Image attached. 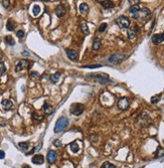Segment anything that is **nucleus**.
<instances>
[{"label": "nucleus", "instance_id": "nucleus-3", "mask_svg": "<svg viewBox=\"0 0 164 168\" xmlns=\"http://www.w3.org/2000/svg\"><path fill=\"white\" fill-rule=\"evenodd\" d=\"M151 16V12L148 8H143V9H140L139 12L137 14H135L134 16H132L134 19H138V20H144V21H147Z\"/></svg>", "mask_w": 164, "mask_h": 168}, {"label": "nucleus", "instance_id": "nucleus-23", "mask_svg": "<svg viewBox=\"0 0 164 168\" xmlns=\"http://www.w3.org/2000/svg\"><path fill=\"white\" fill-rule=\"evenodd\" d=\"M18 147L22 150V151H26L29 148V142H19L18 143Z\"/></svg>", "mask_w": 164, "mask_h": 168}, {"label": "nucleus", "instance_id": "nucleus-41", "mask_svg": "<svg viewBox=\"0 0 164 168\" xmlns=\"http://www.w3.org/2000/svg\"><path fill=\"white\" fill-rule=\"evenodd\" d=\"M4 157H5V153H4V151L0 150V159H3Z\"/></svg>", "mask_w": 164, "mask_h": 168}, {"label": "nucleus", "instance_id": "nucleus-37", "mask_svg": "<svg viewBox=\"0 0 164 168\" xmlns=\"http://www.w3.org/2000/svg\"><path fill=\"white\" fill-rule=\"evenodd\" d=\"M16 35H17L18 38H23L24 37V31L23 30H18L16 32Z\"/></svg>", "mask_w": 164, "mask_h": 168}, {"label": "nucleus", "instance_id": "nucleus-35", "mask_svg": "<svg viewBox=\"0 0 164 168\" xmlns=\"http://www.w3.org/2000/svg\"><path fill=\"white\" fill-rule=\"evenodd\" d=\"M106 28H107V23H102V24L100 25V27H99V32H104L105 30H106Z\"/></svg>", "mask_w": 164, "mask_h": 168}, {"label": "nucleus", "instance_id": "nucleus-26", "mask_svg": "<svg viewBox=\"0 0 164 168\" xmlns=\"http://www.w3.org/2000/svg\"><path fill=\"white\" fill-rule=\"evenodd\" d=\"M4 41H5V43H7L8 45H14V44H15V41H14V39H13V37H12L11 35H6V36L4 37Z\"/></svg>", "mask_w": 164, "mask_h": 168}, {"label": "nucleus", "instance_id": "nucleus-4", "mask_svg": "<svg viewBox=\"0 0 164 168\" xmlns=\"http://www.w3.org/2000/svg\"><path fill=\"white\" fill-rule=\"evenodd\" d=\"M150 122H151V119H150V117L148 116V114L145 113V112H142V113L139 115L138 119H137V123H138L140 126H147V125L150 124Z\"/></svg>", "mask_w": 164, "mask_h": 168}, {"label": "nucleus", "instance_id": "nucleus-34", "mask_svg": "<svg viewBox=\"0 0 164 168\" xmlns=\"http://www.w3.org/2000/svg\"><path fill=\"white\" fill-rule=\"evenodd\" d=\"M32 118H33V119H35V120H38V121H41V120L43 119V117H42V116L38 115V114H37V113H35V112L32 114Z\"/></svg>", "mask_w": 164, "mask_h": 168}, {"label": "nucleus", "instance_id": "nucleus-36", "mask_svg": "<svg viewBox=\"0 0 164 168\" xmlns=\"http://www.w3.org/2000/svg\"><path fill=\"white\" fill-rule=\"evenodd\" d=\"M53 145L56 146V147H61L63 144H62V141H61V140L57 139V140H54V141H53Z\"/></svg>", "mask_w": 164, "mask_h": 168}, {"label": "nucleus", "instance_id": "nucleus-31", "mask_svg": "<svg viewBox=\"0 0 164 168\" xmlns=\"http://www.w3.org/2000/svg\"><path fill=\"white\" fill-rule=\"evenodd\" d=\"M32 11H33V15H34V16H37V15L40 13V7H39V5H37V4L34 5Z\"/></svg>", "mask_w": 164, "mask_h": 168}, {"label": "nucleus", "instance_id": "nucleus-43", "mask_svg": "<svg viewBox=\"0 0 164 168\" xmlns=\"http://www.w3.org/2000/svg\"><path fill=\"white\" fill-rule=\"evenodd\" d=\"M22 55H23V56H29V53H27L26 51H24V52L22 53Z\"/></svg>", "mask_w": 164, "mask_h": 168}, {"label": "nucleus", "instance_id": "nucleus-1", "mask_svg": "<svg viewBox=\"0 0 164 168\" xmlns=\"http://www.w3.org/2000/svg\"><path fill=\"white\" fill-rule=\"evenodd\" d=\"M87 79H93V80H96L98 81L101 85H106L110 82V79H109L108 75L107 74H104V73H95V74H89L86 76Z\"/></svg>", "mask_w": 164, "mask_h": 168}, {"label": "nucleus", "instance_id": "nucleus-16", "mask_svg": "<svg viewBox=\"0 0 164 168\" xmlns=\"http://www.w3.org/2000/svg\"><path fill=\"white\" fill-rule=\"evenodd\" d=\"M43 112L45 113V115H50L53 113V108L48 104V103H44L43 104V108H42Z\"/></svg>", "mask_w": 164, "mask_h": 168}, {"label": "nucleus", "instance_id": "nucleus-22", "mask_svg": "<svg viewBox=\"0 0 164 168\" xmlns=\"http://www.w3.org/2000/svg\"><path fill=\"white\" fill-rule=\"evenodd\" d=\"M6 27H7V30H8V31L14 30V28H15V23H14V21H13L12 19H8V20H7Z\"/></svg>", "mask_w": 164, "mask_h": 168}, {"label": "nucleus", "instance_id": "nucleus-42", "mask_svg": "<svg viewBox=\"0 0 164 168\" xmlns=\"http://www.w3.org/2000/svg\"><path fill=\"white\" fill-rule=\"evenodd\" d=\"M9 2H10V1H8V0H7V1H3V2H2V5H3L4 7H8Z\"/></svg>", "mask_w": 164, "mask_h": 168}, {"label": "nucleus", "instance_id": "nucleus-39", "mask_svg": "<svg viewBox=\"0 0 164 168\" xmlns=\"http://www.w3.org/2000/svg\"><path fill=\"white\" fill-rule=\"evenodd\" d=\"M84 67H88V68H95V67H101L100 64H95V65H87V66H84Z\"/></svg>", "mask_w": 164, "mask_h": 168}, {"label": "nucleus", "instance_id": "nucleus-19", "mask_svg": "<svg viewBox=\"0 0 164 168\" xmlns=\"http://www.w3.org/2000/svg\"><path fill=\"white\" fill-rule=\"evenodd\" d=\"M139 10H140V7H139L138 4L132 5V6L129 8V12H130V14H131L132 16H134L135 14H137V13L139 12Z\"/></svg>", "mask_w": 164, "mask_h": 168}, {"label": "nucleus", "instance_id": "nucleus-27", "mask_svg": "<svg viewBox=\"0 0 164 168\" xmlns=\"http://www.w3.org/2000/svg\"><path fill=\"white\" fill-rule=\"evenodd\" d=\"M164 156V148L162 147H158L156 152H155V157L156 158H161Z\"/></svg>", "mask_w": 164, "mask_h": 168}, {"label": "nucleus", "instance_id": "nucleus-15", "mask_svg": "<svg viewBox=\"0 0 164 168\" xmlns=\"http://www.w3.org/2000/svg\"><path fill=\"white\" fill-rule=\"evenodd\" d=\"M67 55H68V56H69L72 60H76V59L78 58V56H79L78 52L75 51V50H67Z\"/></svg>", "mask_w": 164, "mask_h": 168}, {"label": "nucleus", "instance_id": "nucleus-10", "mask_svg": "<svg viewBox=\"0 0 164 168\" xmlns=\"http://www.w3.org/2000/svg\"><path fill=\"white\" fill-rule=\"evenodd\" d=\"M127 33H128V38L130 40H133L136 37V35H137V33H138V26H133V27L128 28Z\"/></svg>", "mask_w": 164, "mask_h": 168}, {"label": "nucleus", "instance_id": "nucleus-45", "mask_svg": "<svg viewBox=\"0 0 164 168\" xmlns=\"http://www.w3.org/2000/svg\"><path fill=\"white\" fill-rule=\"evenodd\" d=\"M1 59H2V54L0 53V60H1Z\"/></svg>", "mask_w": 164, "mask_h": 168}, {"label": "nucleus", "instance_id": "nucleus-12", "mask_svg": "<svg viewBox=\"0 0 164 168\" xmlns=\"http://www.w3.org/2000/svg\"><path fill=\"white\" fill-rule=\"evenodd\" d=\"M151 40H152V42L154 44H159V43L163 42L164 41V32L162 34H154L152 36Z\"/></svg>", "mask_w": 164, "mask_h": 168}, {"label": "nucleus", "instance_id": "nucleus-14", "mask_svg": "<svg viewBox=\"0 0 164 168\" xmlns=\"http://www.w3.org/2000/svg\"><path fill=\"white\" fill-rule=\"evenodd\" d=\"M54 12H56V14H57V16L58 17H64L65 16V14H66V8H65V6L64 5H59L57 8H56V10H54Z\"/></svg>", "mask_w": 164, "mask_h": 168}, {"label": "nucleus", "instance_id": "nucleus-20", "mask_svg": "<svg viewBox=\"0 0 164 168\" xmlns=\"http://www.w3.org/2000/svg\"><path fill=\"white\" fill-rule=\"evenodd\" d=\"M99 3L106 9H109V8H112L114 7V3L112 1H99Z\"/></svg>", "mask_w": 164, "mask_h": 168}, {"label": "nucleus", "instance_id": "nucleus-29", "mask_svg": "<svg viewBox=\"0 0 164 168\" xmlns=\"http://www.w3.org/2000/svg\"><path fill=\"white\" fill-rule=\"evenodd\" d=\"M81 30L84 34H89L90 33V29H89V27H88V25L86 24V23H83V24L81 25Z\"/></svg>", "mask_w": 164, "mask_h": 168}, {"label": "nucleus", "instance_id": "nucleus-25", "mask_svg": "<svg viewBox=\"0 0 164 168\" xmlns=\"http://www.w3.org/2000/svg\"><path fill=\"white\" fill-rule=\"evenodd\" d=\"M70 148H71V150H72L73 153H78V152L80 151V147H79V145H78L77 142H73L71 145H70Z\"/></svg>", "mask_w": 164, "mask_h": 168}, {"label": "nucleus", "instance_id": "nucleus-5", "mask_svg": "<svg viewBox=\"0 0 164 168\" xmlns=\"http://www.w3.org/2000/svg\"><path fill=\"white\" fill-rule=\"evenodd\" d=\"M70 111H71V114H72V115L80 116L82 113L84 112V105H83V104H80V103L73 104Z\"/></svg>", "mask_w": 164, "mask_h": 168}, {"label": "nucleus", "instance_id": "nucleus-8", "mask_svg": "<svg viewBox=\"0 0 164 168\" xmlns=\"http://www.w3.org/2000/svg\"><path fill=\"white\" fill-rule=\"evenodd\" d=\"M124 57H125V55H123V54H115L109 57L108 61L111 63H119L120 61L123 60Z\"/></svg>", "mask_w": 164, "mask_h": 168}, {"label": "nucleus", "instance_id": "nucleus-32", "mask_svg": "<svg viewBox=\"0 0 164 168\" xmlns=\"http://www.w3.org/2000/svg\"><path fill=\"white\" fill-rule=\"evenodd\" d=\"M101 168H116V166H115L114 164L110 163V162H105V163L102 165Z\"/></svg>", "mask_w": 164, "mask_h": 168}, {"label": "nucleus", "instance_id": "nucleus-18", "mask_svg": "<svg viewBox=\"0 0 164 168\" xmlns=\"http://www.w3.org/2000/svg\"><path fill=\"white\" fill-rule=\"evenodd\" d=\"M1 105L3 106V108H4L6 111L10 110V109L13 107V103H12L10 100H3V101L1 102Z\"/></svg>", "mask_w": 164, "mask_h": 168}, {"label": "nucleus", "instance_id": "nucleus-24", "mask_svg": "<svg viewBox=\"0 0 164 168\" xmlns=\"http://www.w3.org/2000/svg\"><path fill=\"white\" fill-rule=\"evenodd\" d=\"M60 78H61V73H60V71H58V73H56V74H53V75L50 76V81H51L53 84H56V83L59 82Z\"/></svg>", "mask_w": 164, "mask_h": 168}, {"label": "nucleus", "instance_id": "nucleus-33", "mask_svg": "<svg viewBox=\"0 0 164 168\" xmlns=\"http://www.w3.org/2000/svg\"><path fill=\"white\" fill-rule=\"evenodd\" d=\"M6 71V66L3 62H0V75L1 74H4Z\"/></svg>", "mask_w": 164, "mask_h": 168}, {"label": "nucleus", "instance_id": "nucleus-28", "mask_svg": "<svg viewBox=\"0 0 164 168\" xmlns=\"http://www.w3.org/2000/svg\"><path fill=\"white\" fill-rule=\"evenodd\" d=\"M41 147H42V143L40 142V143H38V145H37V146H35V147H34V148H33V149L30 151V152L26 153V155L28 156V155H31V154H33L34 152H37V151H39V150L41 149Z\"/></svg>", "mask_w": 164, "mask_h": 168}, {"label": "nucleus", "instance_id": "nucleus-38", "mask_svg": "<svg viewBox=\"0 0 164 168\" xmlns=\"http://www.w3.org/2000/svg\"><path fill=\"white\" fill-rule=\"evenodd\" d=\"M38 73H37V71H31V73H30V77L31 78H38Z\"/></svg>", "mask_w": 164, "mask_h": 168}, {"label": "nucleus", "instance_id": "nucleus-9", "mask_svg": "<svg viewBox=\"0 0 164 168\" xmlns=\"http://www.w3.org/2000/svg\"><path fill=\"white\" fill-rule=\"evenodd\" d=\"M28 64H29V61L27 60V59H21L17 64H16V66H15V71H20V70H22V69H24V68H26L27 66H28Z\"/></svg>", "mask_w": 164, "mask_h": 168}, {"label": "nucleus", "instance_id": "nucleus-7", "mask_svg": "<svg viewBox=\"0 0 164 168\" xmlns=\"http://www.w3.org/2000/svg\"><path fill=\"white\" fill-rule=\"evenodd\" d=\"M129 106H130V102H129V99H127V98H121L117 103V107L122 111L127 110L129 108Z\"/></svg>", "mask_w": 164, "mask_h": 168}, {"label": "nucleus", "instance_id": "nucleus-2", "mask_svg": "<svg viewBox=\"0 0 164 168\" xmlns=\"http://www.w3.org/2000/svg\"><path fill=\"white\" fill-rule=\"evenodd\" d=\"M68 125H69V119L67 117L60 118L56 123V126H54V133H60L64 131L68 127Z\"/></svg>", "mask_w": 164, "mask_h": 168}, {"label": "nucleus", "instance_id": "nucleus-13", "mask_svg": "<svg viewBox=\"0 0 164 168\" xmlns=\"http://www.w3.org/2000/svg\"><path fill=\"white\" fill-rule=\"evenodd\" d=\"M31 161H32V163H34L36 165H41L44 162V157L42 155H40V154H37V155H34L32 157Z\"/></svg>", "mask_w": 164, "mask_h": 168}, {"label": "nucleus", "instance_id": "nucleus-11", "mask_svg": "<svg viewBox=\"0 0 164 168\" xmlns=\"http://www.w3.org/2000/svg\"><path fill=\"white\" fill-rule=\"evenodd\" d=\"M57 159H58V155H57V153L54 152V151L49 150V151L47 152L46 160H47L48 163H54V162L57 161Z\"/></svg>", "mask_w": 164, "mask_h": 168}, {"label": "nucleus", "instance_id": "nucleus-21", "mask_svg": "<svg viewBox=\"0 0 164 168\" xmlns=\"http://www.w3.org/2000/svg\"><path fill=\"white\" fill-rule=\"evenodd\" d=\"M101 46V39L99 37H96L93 41V50L94 51H98Z\"/></svg>", "mask_w": 164, "mask_h": 168}, {"label": "nucleus", "instance_id": "nucleus-40", "mask_svg": "<svg viewBox=\"0 0 164 168\" xmlns=\"http://www.w3.org/2000/svg\"><path fill=\"white\" fill-rule=\"evenodd\" d=\"M0 126H5V120L0 117Z\"/></svg>", "mask_w": 164, "mask_h": 168}, {"label": "nucleus", "instance_id": "nucleus-44", "mask_svg": "<svg viewBox=\"0 0 164 168\" xmlns=\"http://www.w3.org/2000/svg\"><path fill=\"white\" fill-rule=\"evenodd\" d=\"M22 168H31L29 165H23V167Z\"/></svg>", "mask_w": 164, "mask_h": 168}, {"label": "nucleus", "instance_id": "nucleus-30", "mask_svg": "<svg viewBox=\"0 0 164 168\" xmlns=\"http://www.w3.org/2000/svg\"><path fill=\"white\" fill-rule=\"evenodd\" d=\"M161 99V94L159 95H156V96H153V97L151 98V103L152 104H157Z\"/></svg>", "mask_w": 164, "mask_h": 168}, {"label": "nucleus", "instance_id": "nucleus-6", "mask_svg": "<svg viewBox=\"0 0 164 168\" xmlns=\"http://www.w3.org/2000/svg\"><path fill=\"white\" fill-rule=\"evenodd\" d=\"M117 24L121 27V28H128L130 25V19L124 15H121L118 17V19L116 20Z\"/></svg>", "mask_w": 164, "mask_h": 168}, {"label": "nucleus", "instance_id": "nucleus-17", "mask_svg": "<svg viewBox=\"0 0 164 168\" xmlns=\"http://www.w3.org/2000/svg\"><path fill=\"white\" fill-rule=\"evenodd\" d=\"M79 10H80V12L82 14H84V15L88 14L89 13V5L87 3H82L80 5V7H79Z\"/></svg>", "mask_w": 164, "mask_h": 168}]
</instances>
